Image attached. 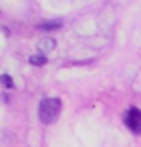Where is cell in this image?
<instances>
[{
  "label": "cell",
  "mask_w": 141,
  "mask_h": 147,
  "mask_svg": "<svg viewBox=\"0 0 141 147\" xmlns=\"http://www.w3.org/2000/svg\"><path fill=\"white\" fill-rule=\"evenodd\" d=\"M63 24H61V20H50V22H45V24H41L39 29L41 31H54V29H59Z\"/></svg>",
  "instance_id": "obj_4"
},
{
  "label": "cell",
  "mask_w": 141,
  "mask_h": 147,
  "mask_svg": "<svg viewBox=\"0 0 141 147\" xmlns=\"http://www.w3.org/2000/svg\"><path fill=\"white\" fill-rule=\"evenodd\" d=\"M61 100L59 99H54V97H50V99H43L39 102V120L43 124H54L57 119H59V115H61Z\"/></svg>",
  "instance_id": "obj_1"
},
{
  "label": "cell",
  "mask_w": 141,
  "mask_h": 147,
  "mask_svg": "<svg viewBox=\"0 0 141 147\" xmlns=\"http://www.w3.org/2000/svg\"><path fill=\"white\" fill-rule=\"evenodd\" d=\"M29 63H31V65H36V67H43V65L47 63V57L43 56V54L31 56V57H29Z\"/></svg>",
  "instance_id": "obj_5"
},
{
  "label": "cell",
  "mask_w": 141,
  "mask_h": 147,
  "mask_svg": "<svg viewBox=\"0 0 141 147\" xmlns=\"http://www.w3.org/2000/svg\"><path fill=\"white\" fill-rule=\"evenodd\" d=\"M0 81L4 83V86H7V88H13V81H11V77L7 76V74H4V76L0 77Z\"/></svg>",
  "instance_id": "obj_6"
},
{
  "label": "cell",
  "mask_w": 141,
  "mask_h": 147,
  "mask_svg": "<svg viewBox=\"0 0 141 147\" xmlns=\"http://www.w3.org/2000/svg\"><path fill=\"white\" fill-rule=\"evenodd\" d=\"M123 122L132 133L141 135V111L138 108H134V106L129 108L127 111H125V115H123Z\"/></svg>",
  "instance_id": "obj_2"
},
{
  "label": "cell",
  "mask_w": 141,
  "mask_h": 147,
  "mask_svg": "<svg viewBox=\"0 0 141 147\" xmlns=\"http://www.w3.org/2000/svg\"><path fill=\"white\" fill-rule=\"evenodd\" d=\"M55 49V40L54 38H43L38 43V52L45 56V52H50V50Z\"/></svg>",
  "instance_id": "obj_3"
}]
</instances>
